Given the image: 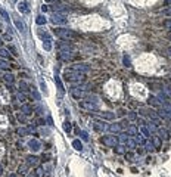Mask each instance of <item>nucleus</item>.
Returning a JSON list of instances; mask_svg holds the SVG:
<instances>
[{
  "label": "nucleus",
  "instance_id": "nucleus-23",
  "mask_svg": "<svg viewBox=\"0 0 171 177\" xmlns=\"http://www.w3.org/2000/svg\"><path fill=\"white\" fill-rule=\"evenodd\" d=\"M22 112L27 114V115H30V114L33 112V106H30V105H22Z\"/></svg>",
  "mask_w": 171,
  "mask_h": 177
},
{
  "label": "nucleus",
  "instance_id": "nucleus-45",
  "mask_svg": "<svg viewBox=\"0 0 171 177\" xmlns=\"http://www.w3.org/2000/svg\"><path fill=\"white\" fill-rule=\"evenodd\" d=\"M164 15H167V16H171V8H170V9H167V11H164Z\"/></svg>",
  "mask_w": 171,
  "mask_h": 177
},
{
  "label": "nucleus",
  "instance_id": "nucleus-25",
  "mask_svg": "<svg viewBox=\"0 0 171 177\" xmlns=\"http://www.w3.org/2000/svg\"><path fill=\"white\" fill-rule=\"evenodd\" d=\"M114 149H115V152H117V153H120V155H121V153H125L124 145H117V146H115Z\"/></svg>",
  "mask_w": 171,
  "mask_h": 177
},
{
  "label": "nucleus",
  "instance_id": "nucleus-44",
  "mask_svg": "<svg viewBox=\"0 0 171 177\" xmlns=\"http://www.w3.org/2000/svg\"><path fill=\"white\" fill-rule=\"evenodd\" d=\"M40 86H41V90H43L44 93H47V90H46V84H44L43 81H40Z\"/></svg>",
  "mask_w": 171,
  "mask_h": 177
},
{
  "label": "nucleus",
  "instance_id": "nucleus-28",
  "mask_svg": "<svg viewBox=\"0 0 171 177\" xmlns=\"http://www.w3.org/2000/svg\"><path fill=\"white\" fill-rule=\"evenodd\" d=\"M134 137H136V142H137L139 145H145V143H146V140L142 137V134H140V133H139L137 136H134Z\"/></svg>",
  "mask_w": 171,
  "mask_h": 177
},
{
  "label": "nucleus",
  "instance_id": "nucleus-46",
  "mask_svg": "<svg viewBox=\"0 0 171 177\" xmlns=\"http://www.w3.org/2000/svg\"><path fill=\"white\" fill-rule=\"evenodd\" d=\"M18 99H19V101H21V102H24V101H25V96H24V95H21V93H19V95H18Z\"/></svg>",
  "mask_w": 171,
  "mask_h": 177
},
{
  "label": "nucleus",
  "instance_id": "nucleus-49",
  "mask_svg": "<svg viewBox=\"0 0 171 177\" xmlns=\"http://www.w3.org/2000/svg\"><path fill=\"white\" fill-rule=\"evenodd\" d=\"M168 55L171 56V47H168Z\"/></svg>",
  "mask_w": 171,
  "mask_h": 177
},
{
  "label": "nucleus",
  "instance_id": "nucleus-53",
  "mask_svg": "<svg viewBox=\"0 0 171 177\" xmlns=\"http://www.w3.org/2000/svg\"><path fill=\"white\" fill-rule=\"evenodd\" d=\"M165 2H167V3H171V0H165Z\"/></svg>",
  "mask_w": 171,
  "mask_h": 177
},
{
  "label": "nucleus",
  "instance_id": "nucleus-15",
  "mask_svg": "<svg viewBox=\"0 0 171 177\" xmlns=\"http://www.w3.org/2000/svg\"><path fill=\"white\" fill-rule=\"evenodd\" d=\"M59 58H61L62 61H71V59H72V55H71L69 52H61V53H59Z\"/></svg>",
  "mask_w": 171,
  "mask_h": 177
},
{
  "label": "nucleus",
  "instance_id": "nucleus-22",
  "mask_svg": "<svg viewBox=\"0 0 171 177\" xmlns=\"http://www.w3.org/2000/svg\"><path fill=\"white\" fill-rule=\"evenodd\" d=\"M118 140H120L121 143H127V140H128V133H121V134L118 136Z\"/></svg>",
  "mask_w": 171,
  "mask_h": 177
},
{
  "label": "nucleus",
  "instance_id": "nucleus-35",
  "mask_svg": "<svg viewBox=\"0 0 171 177\" xmlns=\"http://www.w3.org/2000/svg\"><path fill=\"white\" fill-rule=\"evenodd\" d=\"M136 143H137V142H136V140H130V139H128V140H127V143H125V145H127V146H128V148H131V149H133V148H136Z\"/></svg>",
  "mask_w": 171,
  "mask_h": 177
},
{
  "label": "nucleus",
  "instance_id": "nucleus-3",
  "mask_svg": "<svg viewBox=\"0 0 171 177\" xmlns=\"http://www.w3.org/2000/svg\"><path fill=\"white\" fill-rule=\"evenodd\" d=\"M100 142H102L105 146H108V148H115V146L120 143V140H118L117 136H102V137H100Z\"/></svg>",
  "mask_w": 171,
  "mask_h": 177
},
{
  "label": "nucleus",
  "instance_id": "nucleus-13",
  "mask_svg": "<svg viewBox=\"0 0 171 177\" xmlns=\"http://www.w3.org/2000/svg\"><path fill=\"white\" fill-rule=\"evenodd\" d=\"M150 139H152V145H153V148L159 149V148H161V137H159V136H150Z\"/></svg>",
  "mask_w": 171,
  "mask_h": 177
},
{
  "label": "nucleus",
  "instance_id": "nucleus-52",
  "mask_svg": "<svg viewBox=\"0 0 171 177\" xmlns=\"http://www.w3.org/2000/svg\"><path fill=\"white\" fill-rule=\"evenodd\" d=\"M2 43H3V41H2V39H0V47H2Z\"/></svg>",
  "mask_w": 171,
  "mask_h": 177
},
{
  "label": "nucleus",
  "instance_id": "nucleus-6",
  "mask_svg": "<svg viewBox=\"0 0 171 177\" xmlns=\"http://www.w3.org/2000/svg\"><path fill=\"white\" fill-rule=\"evenodd\" d=\"M93 128H95L96 131H100V133H103V131H105L106 128H109V127H108V126H106L103 121H95V123H93Z\"/></svg>",
  "mask_w": 171,
  "mask_h": 177
},
{
  "label": "nucleus",
  "instance_id": "nucleus-38",
  "mask_svg": "<svg viewBox=\"0 0 171 177\" xmlns=\"http://www.w3.org/2000/svg\"><path fill=\"white\" fill-rule=\"evenodd\" d=\"M5 80H6L8 83H14V75H12V74H6V75H5Z\"/></svg>",
  "mask_w": 171,
  "mask_h": 177
},
{
  "label": "nucleus",
  "instance_id": "nucleus-31",
  "mask_svg": "<svg viewBox=\"0 0 171 177\" xmlns=\"http://www.w3.org/2000/svg\"><path fill=\"white\" fill-rule=\"evenodd\" d=\"M0 56H2V58H9V50L0 47Z\"/></svg>",
  "mask_w": 171,
  "mask_h": 177
},
{
  "label": "nucleus",
  "instance_id": "nucleus-40",
  "mask_svg": "<svg viewBox=\"0 0 171 177\" xmlns=\"http://www.w3.org/2000/svg\"><path fill=\"white\" fill-rule=\"evenodd\" d=\"M123 61H124V65H125V66H131V65H130V58H128L127 55L123 58Z\"/></svg>",
  "mask_w": 171,
  "mask_h": 177
},
{
  "label": "nucleus",
  "instance_id": "nucleus-27",
  "mask_svg": "<svg viewBox=\"0 0 171 177\" xmlns=\"http://www.w3.org/2000/svg\"><path fill=\"white\" fill-rule=\"evenodd\" d=\"M0 15L3 16V19H5V21H8V22H9V19H11V18H9V14H8L5 9H2V8H0Z\"/></svg>",
  "mask_w": 171,
  "mask_h": 177
},
{
  "label": "nucleus",
  "instance_id": "nucleus-41",
  "mask_svg": "<svg viewBox=\"0 0 171 177\" xmlns=\"http://www.w3.org/2000/svg\"><path fill=\"white\" fill-rule=\"evenodd\" d=\"M164 27H165L167 30H170V31H171V19H167V21L164 22Z\"/></svg>",
  "mask_w": 171,
  "mask_h": 177
},
{
  "label": "nucleus",
  "instance_id": "nucleus-47",
  "mask_svg": "<svg viewBox=\"0 0 171 177\" xmlns=\"http://www.w3.org/2000/svg\"><path fill=\"white\" fill-rule=\"evenodd\" d=\"M19 173H25V165H22V167H19Z\"/></svg>",
  "mask_w": 171,
  "mask_h": 177
},
{
  "label": "nucleus",
  "instance_id": "nucleus-11",
  "mask_svg": "<svg viewBox=\"0 0 171 177\" xmlns=\"http://www.w3.org/2000/svg\"><path fill=\"white\" fill-rule=\"evenodd\" d=\"M156 131H158V134H159V137H161V139H168V137H170V133H168L164 127H158V130H156Z\"/></svg>",
  "mask_w": 171,
  "mask_h": 177
},
{
  "label": "nucleus",
  "instance_id": "nucleus-10",
  "mask_svg": "<svg viewBox=\"0 0 171 177\" xmlns=\"http://www.w3.org/2000/svg\"><path fill=\"white\" fill-rule=\"evenodd\" d=\"M80 106L84 109H89V111H98V106L92 102H80Z\"/></svg>",
  "mask_w": 171,
  "mask_h": 177
},
{
  "label": "nucleus",
  "instance_id": "nucleus-24",
  "mask_svg": "<svg viewBox=\"0 0 171 177\" xmlns=\"http://www.w3.org/2000/svg\"><path fill=\"white\" fill-rule=\"evenodd\" d=\"M72 146H74V149H77V151H83V143H81L80 140H74V142H72Z\"/></svg>",
  "mask_w": 171,
  "mask_h": 177
},
{
  "label": "nucleus",
  "instance_id": "nucleus-18",
  "mask_svg": "<svg viewBox=\"0 0 171 177\" xmlns=\"http://www.w3.org/2000/svg\"><path fill=\"white\" fill-rule=\"evenodd\" d=\"M55 83L58 84V88H59V92H61V93H63V86H62V83H61V78H59V75H58V74L55 75Z\"/></svg>",
  "mask_w": 171,
  "mask_h": 177
},
{
  "label": "nucleus",
  "instance_id": "nucleus-17",
  "mask_svg": "<svg viewBox=\"0 0 171 177\" xmlns=\"http://www.w3.org/2000/svg\"><path fill=\"white\" fill-rule=\"evenodd\" d=\"M14 21H15V27H16V30H18V31H21V33H24V24H22L18 18H15Z\"/></svg>",
  "mask_w": 171,
  "mask_h": 177
},
{
  "label": "nucleus",
  "instance_id": "nucleus-30",
  "mask_svg": "<svg viewBox=\"0 0 171 177\" xmlns=\"http://www.w3.org/2000/svg\"><path fill=\"white\" fill-rule=\"evenodd\" d=\"M164 95H165L167 98H170V99H171V87H168V86H165V87H164Z\"/></svg>",
  "mask_w": 171,
  "mask_h": 177
},
{
  "label": "nucleus",
  "instance_id": "nucleus-29",
  "mask_svg": "<svg viewBox=\"0 0 171 177\" xmlns=\"http://www.w3.org/2000/svg\"><path fill=\"white\" fill-rule=\"evenodd\" d=\"M162 109H165L170 115H171V103H168V102H165V103H162Z\"/></svg>",
  "mask_w": 171,
  "mask_h": 177
},
{
  "label": "nucleus",
  "instance_id": "nucleus-5",
  "mask_svg": "<svg viewBox=\"0 0 171 177\" xmlns=\"http://www.w3.org/2000/svg\"><path fill=\"white\" fill-rule=\"evenodd\" d=\"M71 95L75 98V99H81V98H84V96H87V93H86L83 88H80V87H71Z\"/></svg>",
  "mask_w": 171,
  "mask_h": 177
},
{
  "label": "nucleus",
  "instance_id": "nucleus-7",
  "mask_svg": "<svg viewBox=\"0 0 171 177\" xmlns=\"http://www.w3.org/2000/svg\"><path fill=\"white\" fill-rule=\"evenodd\" d=\"M72 69L84 74V72H87V71L90 69V66H89V65H86V64H77V65H72Z\"/></svg>",
  "mask_w": 171,
  "mask_h": 177
},
{
  "label": "nucleus",
  "instance_id": "nucleus-14",
  "mask_svg": "<svg viewBox=\"0 0 171 177\" xmlns=\"http://www.w3.org/2000/svg\"><path fill=\"white\" fill-rule=\"evenodd\" d=\"M27 164H28V165H37V164H38V158L34 156V155H30V156L27 158Z\"/></svg>",
  "mask_w": 171,
  "mask_h": 177
},
{
  "label": "nucleus",
  "instance_id": "nucleus-42",
  "mask_svg": "<svg viewBox=\"0 0 171 177\" xmlns=\"http://www.w3.org/2000/svg\"><path fill=\"white\" fill-rule=\"evenodd\" d=\"M36 177H43V170H41V168H37V170H36Z\"/></svg>",
  "mask_w": 171,
  "mask_h": 177
},
{
  "label": "nucleus",
  "instance_id": "nucleus-8",
  "mask_svg": "<svg viewBox=\"0 0 171 177\" xmlns=\"http://www.w3.org/2000/svg\"><path fill=\"white\" fill-rule=\"evenodd\" d=\"M28 148L31 149V151H40V148H41V143L37 140V139H31L30 142H28Z\"/></svg>",
  "mask_w": 171,
  "mask_h": 177
},
{
  "label": "nucleus",
  "instance_id": "nucleus-4",
  "mask_svg": "<svg viewBox=\"0 0 171 177\" xmlns=\"http://www.w3.org/2000/svg\"><path fill=\"white\" fill-rule=\"evenodd\" d=\"M50 21H52V24H55V25H65V24L68 22V18H66L65 15L55 14V15L50 18Z\"/></svg>",
  "mask_w": 171,
  "mask_h": 177
},
{
  "label": "nucleus",
  "instance_id": "nucleus-36",
  "mask_svg": "<svg viewBox=\"0 0 171 177\" xmlns=\"http://www.w3.org/2000/svg\"><path fill=\"white\" fill-rule=\"evenodd\" d=\"M0 68H3V69H8V68H9V64H8L6 61H2V59H0Z\"/></svg>",
  "mask_w": 171,
  "mask_h": 177
},
{
  "label": "nucleus",
  "instance_id": "nucleus-48",
  "mask_svg": "<svg viewBox=\"0 0 171 177\" xmlns=\"http://www.w3.org/2000/svg\"><path fill=\"white\" fill-rule=\"evenodd\" d=\"M41 11H43V12H46V11H47V6H44V5H43V6H41Z\"/></svg>",
  "mask_w": 171,
  "mask_h": 177
},
{
  "label": "nucleus",
  "instance_id": "nucleus-39",
  "mask_svg": "<svg viewBox=\"0 0 171 177\" xmlns=\"http://www.w3.org/2000/svg\"><path fill=\"white\" fill-rule=\"evenodd\" d=\"M80 134H81V139H83V140H86V142L89 140V134L86 133V131H80Z\"/></svg>",
  "mask_w": 171,
  "mask_h": 177
},
{
  "label": "nucleus",
  "instance_id": "nucleus-54",
  "mask_svg": "<svg viewBox=\"0 0 171 177\" xmlns=\"http://www.w3.org/2000/svg\"><path fill=\"white\" fill-rule=\"evenodd\" d=\"M28 177H36V176H33V174H30V176H28Z\"/></svg>",
  "mask_w": 171,
  "mask_h": 177
},
{
  "label": "nucleus",
  "instance_id": "nucleus-50",
  "mask_svg": "<svg viewBox=\"0 0 171 177\" xmlns=\"http://www.w3.org/2000/svg\"><path fill=\"white\" fill-rule=\"evenodd\" d=\"M9 177H16V174H11V176H9Z\"/></svg>",
  "mask_w": 171,
  "mask_h": 177
},
{
  "label": "nucleus",
  "instance_id": "nucleus-12",
  "mask_svg": "<svg viewBox=\"0 0 171 177\" xmlns=\"http://www.w3.org/2000/svg\"><path fill=\"white\" fill-rule=\"evenodd\" d=\"M149 105H152V106H162V103H161V101L158 99V98H155V96H150L149 98Z\"/></svg>",
  "mask_w": 171,
  "mask_h": 177
},
{
  "label": "nucleus",
  "instance_id": "nucleus-37",
  "mask_svg": "<svg viewBox=\"0 0 171 177\" xmlns=\"http://www.w3.org/2000/svg\"><path fill=\"white\" fill-rule=\"evenodd\" d=\"M58 47H59V49H66V50H68L71 46H69V43H59Z\"/></svg>",
  "mask_w": 171,
  "mask_h": 177
},
{
  "label": "nucleus",
  "instance_id": "nucleus-43",
  "mask_svg": "<svg viewBox=\"0 0 171 177\" xmlns=\"http://www.w3.org/2000/svg\"><path fill=\"white\" fill-rule=\"evenodd\" d=\"M19 87H22V88H21V90H27V87H28V86H27V83H25V81H21V84H19Z\"/></svg>",
  "mask_w": 171,
  "mask_h": 177
},
{
  "label": "nucleus",
  "instance_id": "nucleus-16",
  "mask_svg": "<svg viewBox=\"0 0 171 177\" xmlns=\"http://www.w3.org/2000/svg\"><path fill=\"white\" fill-rule=\"evenodd\" d=\"M99 114H100V117L105 118V120H114V118H115V114H112V112H99Z\"/></svg>",
  "mask_w": 171,
  "mask_h": 177
},
{
  "label": "nucleus",
  "instance_id": "nucleus-55",
  "mask_svg": "<svg viewBox=\"0 0 171 177\" xmlns=\"http://www.w3.org/2000/svg\"><path fill=\"white\" fill-rule=\"evenodd\" d=\"M170 39H171V34H170Z\"/></svg>",
  "mask_w": 171,
  "mask_h": 177
},
{
  "label": "nucleus",
  "instance_id": "nucleus-9",
  "mask_svg": "<svg viewBox=\"0 0 171 177\" xmlns=\"http://www.w3.org/2000/svg\"><path fill=\"white\" fill-rule=\"evenodd\" d=\"M18 11L21 14H28L30 12V8H28V3L25 2V0H22V2L18 3Z\"/></svg>",
  "mask_w": 171,
  "mask_h": 177
},
{
  "label": "nucleus",
  "instance_id": "nucleus-51",
  "mask_svg": "<svg viewBox=\"0 0 171 177\" xmlns=\"http://www.w3.org/2000/svg\"><path fill=\"white\" fill-rule=\"evenodd\" d=\"M44 2H55V0H44Z\"/></svg>",
  "mask_w": 171,
  "mask_h": 177
},
{
  "label": "nucleus",
  "instance_id": "nucleus-34",
  "mask_svg": "<svg viewBox=\"0 0 171 177\" xmlns=\"http://www.w3.org/2000/svg\"><path fill=\"white\" fill-rule=\"evenodd\" d=\"M31 88V93L34 95V98H36V101H40V95L37 93V90H36V87H30Z\"/></svg>",
  "mask_w": 171,
  "mask_h": 177
},
{
  "label": "nucleus",
  "instance_id": "nucleus-32",
  "mask_svg": "<svg viewBox=\"0 0 171 177\" xmlns=\"http://www.w3.org/2000/svg\"><path fill=\"white\" fill-rule=\"evenodd\" d=\"M63 130H65L66 133L71 131V123H69V121H65V123H63Z\"/></svg>",
  "mask_w": 171,
  "mask_h": 177
},
{
  "label": "nucleus",
  "instance_id": "nucleus-33",
  "mask_svg": "<svg viewBox=\"0 0 171 177\" xmlns=\"http://www.w3.org/2000/svg\"><path fill=\"white\" fill-rule=\"evenodd\" d=\"M147 128H149V131H152V133H155V131L158 130V127L155 126V123H149V126H147Z\"/></svg>",
  "mask_w": 171,
  "mask_h": 177
},
{
  "label": "nucleus",
  "instance_id": "nucleus-2",
  "mask_svg": "<svg viewBox=\"0 0 171 177\" xmlns=\"http://www.w3.org/2000/svg\"><path fill=\"white\" fill-rule=\"evenodd\" d=\"M53 33L62 40H69V39H74L77 36L72 30H68V28H55Z\"/></svg>",
  "mask_w": 171,
  "mask_h": 177
},
{
  "label": "nucleus",
  "instance_id": "nucleus-21",
  "mask_svg": "<svg viewBox=\"0 0 171 177\" xmlns=\"http://www.w3.org/2000/svg\"><path fill=\"white\" fill-rule=\"evenodd\" d=\"M140 131L143 133L145 137H150V131H149V128L146 126H140Z\"/></svg>",
  "mask_w": 171,
  "mask_h": 177
},
{
  "label": "nucleus",
  "instance_id": "nucleus-19",
  "mask_svg": "<svg viewBox=\"0 0 171 177\" xmlns=\"http://www.w3.org/2000/svg\"><path fill=\"white\" fill-rule=\"evenodd\" d=\"M36 22H37L38 25H44V24L47 22V19H46V16H43V15H38V16L36 18Z\"/></svg>",
  "mask_w": 171,
  "mask_h": 177
},
{
  "label": "nucleus",
  "instance_id": "nucleus-20",
  "mask_svg": "<svg viewBox=\"0 0 171 177\" xmlns=\"http://www.w3.org/2000/svg\"><path fill=\"white\" fill-rule=\"evenodd\" d=\"M121 127H123L121 124H111V126H109V130L114 131V133H118V131L121 130Z\"/></svg>",
  "mask_w": 171,
  "mask_h": 177
},
{
  "label": "nucleus",
  "instance_id": "nucleus-26",
  "mask_svg": "<svg viewBox=\"0 0 171 177\" xmlns=\"http://www.w3.org/2000/svg\"><path fill=\"white\" fill-rule=\"evenodd\" d=\"M127 133H128L130 136H137V134H139V131H137V128H136V127H128Z\"/></svg>",
  "mask_w": 171,
  "mask_h": 177
},
{
  "label": "nucleus",
  "instance_id": "nucleus-1",
  "mask_svg": "<svg viewBox=\"0 0 171 177\" xmlns=\"http://www.w3.org/2000/svg\"><path fill=\"white\" fill-rule=\"evenodd\" d=\"M65 80L69 81V83H83L86 80V75L83 72H78V71H66L65 72Z\"/></svg>",
  "mask_w": 171,
  "mask_h": 177
}]
</instances>
